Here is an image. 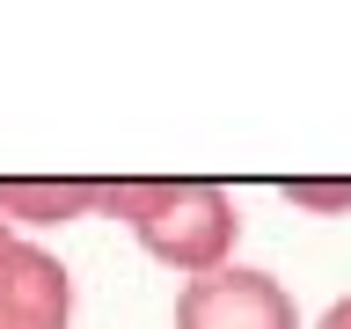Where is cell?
I'll list each match as a JSON object with an SVG mask.
<instances>
[{
  "instance_id": "3957f363",
  "label": "cell",
  "mask_w": 351,
  "mask_h": 329,
  "mask_svg": "<svg viewBox=\"0 0 351 329\" xmlns=\"http://www.w3.org/2000/svg\"><path fill=\"white\" fill-rule=\"evenodd\" d=\"M103 197H110V183H81V175H66V183L8 175V183H0V219H8V227H66V219L103 212Z\"/></svg>"
},
{
  "instance_id": "8992f818",
  "label": "cell",
  "mask_w": 351,
  "mask_h": 329,
  "mask_svg": "<svg viewBox=\"0 0 351 329\" xmlns=\"http://www.w3.org/2000/svg\"><path fill=\"white\" fill-rule=\"evenodd\" d=\"M0 329H44V322H22V315H0Z\"/></svg>"
},
{
  "instance_id": "6da1fadb",
  "label": "cell",
  "mask_w": 351,
  "mask_h": 329,
  "mask_svg": "<svg viewBox=\"0 0 351 329\" xmlns=\"http://www.w3.org/2000/svg\"><path fill=\"white\" fill-rule=\"evenodd\" d=\"M103 212L132 227V241L154 263H169L183 278H205L219 263H234L241 212L219 183H191V175H139V183H110Z\"/></svg>"
},
{
  "instance_id": "5b68a950",
  "label": "cell",
  "mask_w": 351,
  "mask_h": 329,
  "mask_svg": "<svg viewBox=\"0 0 351 329\" xmlns=\"http://www.w3.org/2000/svg\"><path fill=\"white\" fill-rule=\"evenodd\" d=\"M315 329H351V293H344V300H337V307H329V315H322V322H315Z\"/></svg>"
},
{
  "instance_id": "7a4b0ae2",
  "label": "cell",
  "mask_w": 351,
  "mask_h": 329,
  "mask_svg": "<svg viewBox=\"0 0 351 329\" xmlns=\"http://www.w3.org/2000/svg\"><path fill=\"white\" fill-rule=\"evenodd\" d=\"M176 329H300V307L271 271L256 263H219L205 278H183Z\"/></svg>"
},
{
  "instance_id": "277c9868",
  "label": "cell",
  "mask_w": 351,
  "mask_h": 329,
  "mask_svg": "<svg viewBox=\"0 0 351 329\" xmlns=\"http://www.w3.org/2000/svg\"><path fill=\"white\" fill-rule=\"evenodd\" d=\"M285 197L307 205V212H351V183H322V175H293Z\"/></svg>"
},
{
  "instance_id": "52a82bcc",
  "label": "cell",
  "mask_w": 351,
  "mask_h": 329,
  "mask_svg": "<svg viewBox=\"0 0 351 329\" xmlns=\"http://www.w3.org/2000/svg\"><path fill=\"white\" fill-rule=\"evenodd\" d=\"M8 241H15V227H8V219H0V249H8Z\"/></svg>"
}]
</instances>
